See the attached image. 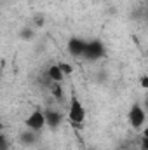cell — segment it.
<instances>
[{"label": "cell", "instance_id": "obj_1", "mask_svg": "<svg viewBox=\"0 0 148 150\" xmlns=\"http://www.w3.org/2000/svg\"><path fill=\"white\" fill-rule=\"evenodd\" d=\"M68 120L73 124L75 127H80L82 124H84V120H85V108H84V105L77 100V98H72V101H70V108H68Z\"/></svg>", "mask_w": 148, "mask_h": 150}, {"label": "cell", "instance_id": "obj_2", "mask_svg": "<svg viewBox=\"0 0 148 150\" xmlns=\"http://www.w3.org/2000/svg\"><path fill=\"white\" fill-rule=\"evenodd\" d=\"M103 56H105V44L101 40L94 38L91 42H85V51H84L82 58H85L87 61H96Z\"/></svg>", "mask_w": 148, "mask_h": 150}, {"label": "cell", "instance_id": "obj_3", "mask_svg": "<svg viewBox=\"0 0 148 150\" xmlns=\"http://www.w3.org/2000/svg\"><path fill=\"white\" fill-rule=\"evenodd\" d=\"M129 124L134 127V129H140V127H143L145 126V120H147V113L143 110V107L141 105H138V103H134L132 107H131V110H129Z\"/></svg>", "mask_w": 148, "mask_h": 150}, {"label": "cell", "instance_id": "obj_4", "mask_svg": "<svg viewBox=\"0 0 148 150\" xmlns=\"http://www.w3.org/2000/svg\"><path fill=\"white\" fill-rule=\"evenodd\" d=\"M25 126H26L30 131H35V133L40 131V129H44V127H45V117H44V112L33 110V112L25 119Z\"/></svg>", "mask_w": 148, "mask_h": 150}, {"label": "cell", "instance_id": "obj_5", "mask_svg": "<svg viewBox=\"0 0 148 150\" xmlns=\"http://www.w3.org/2000/svg\"><path fill=\"white\" fill-rule=\"evenodd\" d=\"M66 49L73 58H82V54L85 51V40H82L78 37H72L66 44Z\"/></svg>", "mask_w": 148, "mask_h": 150}, {"label": "cell", "instance_id": "obj_6", "mask_svg": "<svg viewBox=\"0 0 148 150\" xmlns=\"http://www.w3.org/2000/svg\"><path fill=\"white\" fill-rule=\"evenodd\" d=\"M44 117H45V126H49L51 129H56L63 122V115L59 112H56V110H52V108L45 110L44 112Z\"/></svg>", "mask_w": 148, "mask_h": 150}, {"label": "cell", "instance_id": "obj_7", "mask_svg": "<svg viewBox=\"0 0 148 150\" xmlns=\"http://www.w3.org/2000/svg\"><path fill=\"white\" fill-rule=\"evenodd\" d=\"M47 77H49L51 82H58V84H61V82L65 80V75L61 74V70H59L58 65H51V67H49V70H47Z\"/></svg>", "mask_w": 148, "mask_h": 150}, {"label": "cell", "instance_id": "obj_8", "mask_svg": "<svg viewBox=\"0 0 148 150\" xmlns=\"http://www.w3.org/2000/svg\"><path fill=\"white\" fill-rule=\"evenodd\" d=\"M35 140H37L35 131H23V134H21V142H23V145H33Z\"/></svg>", "mask_w": 148, "mask_h": 150}, {"label": "cell", "instance_id": "obj_9", "mask_svg": "<svg viewBox=\"0 0 148 150\" xmlns=\"http://www.w3.org/2000/svg\"><path fill=\"white\" fill-rule=\"evenodd\" d=\"M51 94H52L56 100H63V89H61V84H58V82H51Z\"/></svg>", "mask_w": 148, "mask_h": 150}, {"label": "cell", "instance_id": "obj_10", "mask_svg": "<svg viewBox=\"0 0 148 150\" xmlns=\"http://www.w3.org/2000/svg\"><path fill=\"white\" fill-rule=\"evenodd\" d=\"M58 67H59L61 74L65 75V77H68V75L73 74V67H72L70 63H58Z\"/></svg>", "mask_w": 148, "mask_h": 150}, {"label": "cell", "instance_id": "obj_11", "mask_svg": "<svg viewBox=\"0 0 148 150\" xmlns=\"http://www.w3.org/2000/svg\"><path fill=\"white\" fill-rule=\"evenodd\" d=\"M9 142H7V136L4 133H0V150H9Z\"/></svg>", "mask_w": 148, "mask_h": 150}, {"label": "cell", "instance_id": "obj_12", "mask_svg": "<svg viewBox=\"0 0 148 150\" xmlns=\"http://www.w3.org/2000/svg\"><path fill=\"white\" fill-rule=\"evenodd\" d=\"M140 149L141 150H148V136L147 134L141 136V140H140Z\"/></svg>", "mask_w": 148, "mask_h": 150}, {"label": "cell", "instance_id": "obj_13", "mask_svg": "<svg viewBox=\"0 0 148 150\" xmlns=\"http://www.w3.org/2000/svg\"><path fill=\"white\" fill-rule=\"evenodd\" d=\"M21 37L23 38H32V30H30V28H25V30L21 32Z\"/></svg>", "mask_w": 148, "mask_h": 150}, {"label": "cell", "instance_id": "obj_14", "mask_svg": "<svg viewBox=\"0 0 148 150\" xmlns=\"http://www.w3.org/2000/svg\"><path fill=\"white\" fill-rule=\"evenodd\" d=\"M141 87H143V89H148V77L147 75L141 77Z\"/></svg>", "mask_w": 148, "mask_h": 150}, {"label": "cell", "instance_id": "obj_15", "mask_svg": "<svg viewBox=\"0 0 148 150\" xmlns=\"http://www.w3.org/2000/svg\"><path fill=\"white\" fill-rule=\"evenodd\" d=\"M2 131H4V122L0 120V133H2Z\"/></svg>", "mask_w": 148, "mask_h": 150}, {"label": "cell", "instance_id": "obj_16", "mask_svg": "<svg viewBox=\"0 0 148 150\" xmlns=\"http://www.w3.org/2000/svg\"><path fill=\"white\" fill-rule=\"evenodd\" d=\"M87 150H96V149H87Z\"/></svg>", "mask_w": 148, "mask_h": 150}]
</instances>
